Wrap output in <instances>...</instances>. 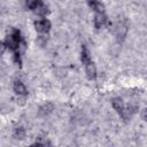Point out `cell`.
Masks as SVG:
<instances>
[{"label":"cell","instance_id":"1","mask_svg":"<svg viewBox=\"0 0 147 147\" xmlns=\"http://www.w3.org/2000/svg\"><path fill=\"white\" fill-rule=\"evenodd\" d=\"M6 46H8L10 49L17 52L18 47H20V32L18 31H14V33L9 34L6 38Z\"/></svg>","mask_w":147,"mask_h":147},{"label":"cell","instance_id":"2","mask_svg":"<svg viewBox=\"0 0 147 147\" xmlns=\"http://www.w3.org/2000/svg\"><path fill=\"white\" fill-rule=\"evenodd\" d=\"M34 28H36V30H37L38 32L45 33V32H48V31H49L51 23H49V21H47V20H40V21L34 22Z\"/></svg>","mask_w":147,"mask_h":147},{"label":"cell","instance_id":"3","mask_svg":"<svg viewBox=\"0 0 147 147\" xmlns=\"http://www.w3.org/2000/svg\"><path fill=\"white\" fill-rule=\"evenodd\" d=\"M84 65H85V71H86L87 77H88L90 79H94V78L96 77V69H95L94 63H93L92 61H90V62H87V63L84 64Z\"/></svg>","mask_w":147,"mask_h":147},{"label":"cell","instance_id":"4","mask_svg":"<svg viewBox=\"0 0 147 147\" xmlns=\"http://www.w3.org/2000/svg\"><path fill=\"white\" fill-rule=\"evenodd\" d=\"M107 22V17L103 15V13H98L95 16H94V25L95 28L100 29L101 26H103Z\"/></svg>","mask_w":147,"mask_h":147},{"label":"cell","instance_id":"5","mask_svg":"<svg viewBox=\"0 0 147 147\" xmlns=\"http://www.w3.org/2000/svg\"><path fill=\"white\" fill-rule=\"evenodd\" d=\"M113 107H114V109H115L118 114H121V115L124 114V103H123L122 99L115 98V99L113 100Z\"/></svg>","mask_w":147,"mask_h":147},{"label":"cell","instance_id":"6","mask_svg":"<svg viewBox=\"0 0 147 147\" xmlns=\"http://www.w3.org/2000/svg\"><path fill=\"white\" fill-rule=\"evenodd\" d=\"M14 91L16 92V94H18V95H26V88H25V86H24V84L23 83H21V82H15L14 83Z\"/></svg>","mask_w":147,"mask_h":147},{"label":"cell","instance_id":"7","mask_svg":"<svg viewBox=\"0 0 147 147\" xmlns=\"http://www.w3.org/2000/svg\"><path fill=\"white\" fill-rule=\"evenodd\" d=\"M90 6L92 7V9H94L96 13H105V6L98 1V0H91L90 1Z\"/></svg>","mask_w":147,"mask_h":147},{"label":"cell","instance_id":"8","mask_svg":"<svg viewBox=\"0 0 147 147\" xmlns=\"http://www.w3.org/2000/svg\"><path fill=\"white\" fill-rule=\"evenodd\" d=\"M53 109H54V106H53L52 103L47 102V103H45L44 106H41V107H40L39 113H40V115H48L49 113H52V110H53Z\"/></svg>","mask_w":147,"mask_h":147},{"label":"cell","instance_id":"9","mask_svg":"<svg viewBox=\"0 0 147 147\" xmlns=\"http://www.w3.org/2000/svg\"><path fill=\"white\" fill-rule=\"evenodd\" d=\"M14 137L16 139H20V140L24 139V137H25V130L23 127H17L15 130V132H14Z\"/></svg>","mask_w":147,"mask_h":147},{"label":"cell","instance_id":"10","mask_svg":"<svg viewBox=\"0 0 147 147\" xmlns=\"http://www.w3.org/2000/svg\"><path fill=\"white\" fill-rule=\"evenodd\" d=\"M90 61H91L90 54H88L87 49H86L85 47H83V49H82V62H83V64H86V63L90 62Z\"/></svg>","mask_w":147,"mask_h":147},{"label":"cell","instance_id":"11","mask_svg":"<svg viewBox=\"0 0 147 147\" xmlns=\"http://www.w3.org/2000/svg\"><path fill=\"white\" fill-rule=\"evenodd\" d=\"M36 13L39 14V15H45L47 13V7L44 3H39L38 7L36 8Z\"/></svg>","mask_w":147,"mask_h":147},{"label":"cell","instance_id":"12","mask_svg":"<svg viewBox=\"0 0 147 147\" xmlns=\"http://www.w3.org/2000/svg\"><path fill=\"white\" fill-rule=\"evenodd\" d=\"M25 2H26L28 8H30V9H36L38 7V5L40 3L39 0H26Z\"/></svg>","mask_w":147,"mask_h":147},{"label":"cell","instance_id":"13","mask_svg":"<svg viewBox=\"0 0 147 147\" xmlns=\"http://www.w3.org/2000/svg\"><path fill=\"white\" fill-rule=\"evenodd\" d=\"M5 49H6V44H3L2 41H0V55H2L5 53Z\"/></svg>","mask_w":147,"mask_h":147}]
</instances>
